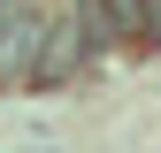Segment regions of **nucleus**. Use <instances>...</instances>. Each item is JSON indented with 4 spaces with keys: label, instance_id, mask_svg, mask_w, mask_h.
<instances>
[{
    "label": "nucleus",
    "instance_id": "1",
    "mask_svg": "<svg viewBox=\"0 0 161 153\" xmlns=\"http://www.w3.org/2000/svg\"><path fill=\"white\" fill-rule=\"evenodd\" d=\"M100 46H108V23H100L92 0H85L77 15H62V23L38 31V54H31V76H23V84H69V76L85 69Z\"/></svg>",
    "mask_w": 161,
    "mask_h": 153
},
{
    "label": "nucleus",
    "instance_id": "2",
    "mask_svg": "<svg viewBox=\"0 0 161 153\" xmlns=\"http://www.w3.org/2000/svg\"><path fill=\"white\" fill-rule=\"evenodd\" d=\"M38 31H46V15H38L31 0H0V84H23L31 76Z\"/></svg>",
    "mask_w": 161,
    "mask_h": 153
},
{
    "label": "nucleus",
    "instance_id": "3",
    "mask_svg": "<svg viewBox=\"0 0 161 153\" xmlns=\"http://www.w3.org/2000/svg\"><path fill=\"white\" fill-rule=\"evenodd\" d=\"M92 15L108 23V38H130V46L153 38V0H92Z\"/></svg>",
    "mask_w": 161,
    "mask_h": 153
}]
</instances>
